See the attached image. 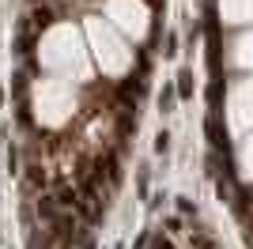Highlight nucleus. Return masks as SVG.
<instances>
[{
    "mask_svg": "<svg viewBox=\"0 0 253 249\" xmlns=\"http://www.w3.org/2000/svg\"><path fill=\"white\" fill-rule=\"evenodd\" d=\"M178 80H181V83H178V94H181V98H189V91H193V83H189V80H193V76H189V72H181Z\"/></svg>",
    "mask_w": 253,
    "mask_h": 249,
    "instance_id": "5",
    "label": "nucleus"
},
{
    "mask_svg": "<svg viewBox=\"0 0 253 249\" xmlns=\"http://www.w3.org/2000/svg\"><path fill=\"white\" fill-rule=\"evenodd\" d=\"M159 106H163V110H167V114H170V106H174V91H170V87H167V94L159 98Z\"/></svg>",
    "mask_w": 253,
    "mask_h": 249,
    "instance_id": "6",
    "label": "nucleus"
},
{
    "mask_svg": "<svg viewBox=\"0 0 253 249\" xmlns=\"http://www.w3.org/2000/svg\"><path fill=\"white\" fill-rule=\"evenodd\" d=\"M106 15L132 38H144V31H148V11L140 0H106Z\"/></svg>",
    "mask_w": 253,
    "mask_h": 249,
    "instance_id": "4",
    "label": "nucleus"
},
{
    "mask_svg": "<svg viewBox=\"0 0 253 249\" xmlns=\"http://www.w3.org/2000/svg\"><path fill=\"white\" fill-rule=\"evenodd\" d=\"M87 38L95 45V57H98V64H102L106 76H125L128 68H132V49L117 38V31L106 19L91 15V19H87Z\"/></svg>",
    "mask_w": 253,
    "mask_h": 249,
    "instance_id": "3",
    "label": "nucleus"
},
{
    "mask_svg": "<svg viewBox=\"0 0 253 249\" xmlns=\"http://www.w3.org/2000/svg\"><path fill=\"white\" fill-rule=\"evenodd\" d=\"M38 61H42V68L64 76V80H80V83L91 80V61H87V49L72 23H57V27H49L42 34Z\"/></svg>",
    "mask_w": 253,
    "mask_h": 249,
    "instance_id": "1",
    "label": "nucleus"
},
{
    "mask_svg": "<svg viewBox=\"0 0 253 249\" xmlns=\"http://www.w3.org/2000/svg\"><path fill=\"white\" fill-rule=\"evenodd\" d=\"M31 110H34V121L42 128H61L76 114V94L64 80H34Z\"/></svg>",
    "mask_w": 253,
    "mask_h": 249,
    "instance_id": "2",
    "label": "nucleus"
}]
</instances>
